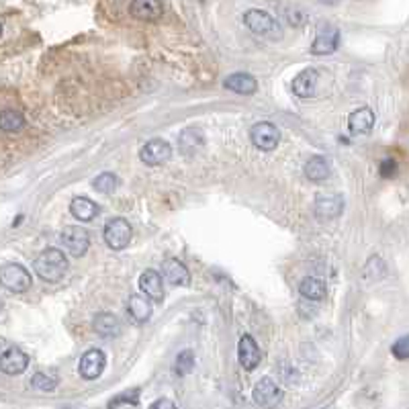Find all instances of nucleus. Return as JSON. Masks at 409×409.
Segmentation results:
<instances>
[{
    "label": "nucleus",
    "mask_w": 409,
    "mask_h": 409,
    "mask_svg": "<svg viewBox=\"0 0 409 409\" xmlns=\"http://www.w3.org/2000/svg\"><path fill=\"white\" fill-rule=\"evenodd\" d=\"M319 2H321V4H325V6H336L340 0H319Z\"/></svg>",
    "instance_id": "72a5a7b5"
},
{
    "label": "nucleus",
    "mask_w": 409,
    "mask_h": 409,
    "mask_svg": "<svg viewBox=\"0 0 409 409\" xmlns=\"http://www.w3.org/2000/svg\"><path fill=\"white\" fill-rule=\"evenodd\" d=\"M33 278L29 271L16 262H8V264H2L0 267V284L10 290V293H25L29 290Z\"/></svg>",
    "instance_id": "7ed1b4c3"
},
{
    "label": "nucleus",
    "mask_w": 409,
    "mask_h": 409,
    "mask_svg": "<svg viewBox=\"0 0 409 409\" xmlns=\"http://www.w3.org/2000/svg\"><path fill=\"white\" fill-rule=\"evenodd\" d=\"M375 125V113L369 107H360L350 113L348 117V129L352 136H364L373 129Z\"/></svg>",
    "instance_id": "dca6fc26"
},
{
    "label": "nucleus",
    "mask_w": 409,
    "mask_h": 409,
    "mask_svg": "<svg viewBox=\"0 0 409 409\" xmlns=\"http://www.w3.org/2000/svg\"><path fill=\"white\" fill-rule=\"evenodd\" d=\"M139 288L149 301H162L164 299V278L156 271H143L139 276Z\"/></svg>",
    "instance_id": "ddd939ff"
},
{
    "label": "nucleus",
    "mask_w": 409,
    "mask_h": 409,
    "mask_svg": "<svg viewBox=\"0 0 409 409\" xmlns=\"http://www.w3.org/2000/svg\"><path fill=\"white\" fill-rule=\"evenodd\" d=\"M127 311L136 323H145L151 317V301L145 295H132L127 303Z\"/></svg>",
    "instance_id": "412c9836"
},
{
    "label": "nucleus",
    "mask_w": 409,
    "mask_h": 409,
    "mask_svg": "<svg viewBox=\"0 0 409 409\" xmlns=\"http://www.w3.org/2000/svg\"><path fill=\"white\" fill-rule=\"evenodd\" d=\"M60 240H62V246L68 250V254H72V256H76V258L84 256L86 250H88V246H90V236H88V232H86L84 227H78V225H68V227L62 232Z\"/></svg>",
    "instance_id": "39448f33"
},
{
    "label": "nucleus",
    "mask_w": 409,
    "mask_h": 409,
    "mask_svg": "<svg viewBox=\"0 0 409 409\" xmlns=\"http://www.w3.org/2000/svg\"><path fill=\"white\" fill-rule=\"evenodd\" d=\"M340 45V31L334 25H319L317 37L311 45V53L315 55H330L338 49Z\"/></svg>",
    "instance_id": "0eeeda50"
},
{
    "label": "nucleus",
    "mask_w": 409,
    "mask_h": 409,
    "mask_svg": "<svg viewBox=\"0 0 409 409\" xmlns=\"http://www.w3.org/2000/svg\"><path fill=\"white\" fill-rule=\"evenodd\" d=\"M393 354H395V358H399V360H408V336H401V338L393 344Z\"/></svg>",
    "instance_id": "7c9ffc66"
},
{
    "label": "nucleus",
    "mask_w": 409,
    "mask_h": 409,
    "mask_svg": "<svg viewBox=\"0 0 409 409\" xmlns=\"http://www.w3.org/2000/svg\"><path fill=\"white\" fill-rule=\"evenodd\" d=\"M238 358H240V364L246 371H254L260 364L262 354H260V348H258V344L252 336H242L240 346H238Z\"/></svg>",
    "instance_id": "f8f14e48"
},
{
    "label": "nucleus",
    "mask_w": 409,
    "mask_h": 409,
    "mask_svg": "<svg viewBox=\"0 0 409 409\" xmlns=\"http://www.w3.org/2000/svg\"><path fill=\"white\" fill-rule=\"evenodd\" d=\"M25 125V119L18 111H12V109H6L0 113V129L6 132V134H16L21 132Z\"/></svg>",
    "instance_id": "393cba45"
},
{
    "label": "nucleus",
    "mask_w": 409,
    "mask_h": 409,
    "mask_svg": "<svg viewBox=\"0 0 409 409\" xmlns=\"http://www.w3.org/2000/svg\"><path fill=\"white\" fill-rule=\"evenodd\" d=\"M379 172H381V176H383V178H393V176L397 174V162H395V160H391V158L383 160V162H381Z\"/></svg>",
    "instance_id": "2f4dec72"
},
{
    "label": "nucleus",
    "mask_w": 409,
    "mask_h": 409,
    "mask_svg": "<svg viewBox=\"0 0 409 409\" xmlns=\"http://www.w3.org/2000/svg\"><path fill=\"white\" fill-rule=\"evenodd\" d=\"M344 211V199L340 195L332 197H317L315 201V215L319 219H336Z\"/></svg>",
    "instance_id": "f3484780"
},
{
    "label": "nucleus",
    "mask_w": 409,
    "mask_h": 409,
    "mask_svg": "<svg viewBox=\"0 0 409 409\" xmlns=\"http://www.w3.org/2000/svg\"><path fill=\"white\" fill-rule=\"evenodd\" d=\"M33 267H35V273H37V276L41 280H45V282H60L68 274V267L70 264H68V258H66V254L62 250L47 248V250H43L35 258Z\"/></svg>",
    "instance_id": "f257e3e1"
},
{
    "label": "nucleus",
    "mask_w": 409,
    "mask_h": 409,
    "mask_svg": "<svg viewBox=\"0 0 409 409\" xmlns=\"http://www.w3.org/2000/svg\"><path fill=\"white\" fill-rule=\"evenodd\" d=\"M139 404V389H132V391H125L117 397H113L109 401V409L121 408V406H137Z\"/></svg>",
    "instance_id": "c756f323"
},
{
    "label": "nucleus",
    "mask_w": 409,
    "mask_h": 409,
    "mask_svg": "<svg viewBox=\"0 0 409 409\" xmlns=\"http://www.w3.org/2000/svg\"><path fill=\"white\" fill-rule=\"evenodd\" d=\"M117 184H119V178L111 172H103L92 180V188L97 193H103V195H111L117 188Z\"/></svg>",
    "instance_id": "a878e982"
},
{
    "label": "nucleus",
    "mask_w": 409,
    "mask_h": 409,
    "mask_svg": "<svg viewBox=\"0 0 409 409\" xmlns=\"http://www.w3.org/2000/svg\"><path fill=\"white\" fill-rule=\"evenodd\" d=\"M252 397H254L256 406H260V408L264 409H273L282 401V391H280V387L274 383L273 379L267 377V379H260L256 383Z\"/></svg>",
    "instance_id": "6e6552de"
},
{
    "label": "nucleus",
    "mask_w": 409,
    "mask_h": 409,
    "mask_svg": "<svg viewBox=\"0 0 409 409\" xmlns=\"http://www.w3.org/2000/svg\"><path fill=\"white\" fill-rule=\"evenodd\" d=\"M92 327H95V332L101 338H115L121 332V323H119V319L113 313H101V315H97L95 321H92Z\"/></svg>",
    "instance_id": "5701e85b"
},
{
    "label": "nucleus",
    "mask_w": 409,
    "mask_h": 409,
    "mask_svg": "<svg viewBox=\"0 0 409 409\" xmlns=\"http://www.w3.org/2000/svg\"><path fill=\"white\" fill-rule=\"evenodd\" d=\"M162 278H166L170 284H174V286H186L188 282H190V273H188V269L180 262V260H176V258H168V260H164V264H162V274H160Z\"/></svg>",
    "instance_id": "2eb2a0df"
},
{
    "label": "nucleus",
    "mask_w": 409,
    "mask_h": 409,
    "mask_svg": "<svg viewBox=\"0 0 409 409\" xmlns=\"http://www.w3.org/2000/svg\"><path fill=\"white\" fill-rule=\"evenodd\" d=\"M250 139H252V143H254L258 149H262V151H273L274 147L278 145V141H280V134H278V129L274 127L273 123L262 121V123H256V125L252 127Z\"/></svg>",
    "instance_id": "1a4fd4ad"
},
{
    "label": "nucleus",
    "mask_w": 409,
    "mask_h": 409,
    "mask_svg": "<svg viewBox=\"0 0 409 409\" xmlns=\"http://www.w3.org/2000/svg\"><path fill=\"white\" fill-rule=\"evenodd\" d=\"M305 176L311 182H323L330 176V164H327V160L321 158V156L309 158L307 164H305Z\"/></svg>",
    "instance_id": "b1692460"
},
{
    "label": "nucleus",
    "mask_w": 409,
    "mask_h": 409,
    "mask_svg": "<svg viewBox=\"0 0 409 409\" xmlns=\"http://www.w3.org/2000/svg\"><path fill=\"white\" fill-rule=\"evenodd\" d=\"M193 369H195V354H193L190 350H182V352L176 356V364H174L176 375L184 377V375H188Z\"/></svg>",
    "instance_id": "cd10ccee"
},
{
    "label": "nucleus",
    "mask_w": 409,
    "mask_h": 409,
    "mask_svg": "<svg viewBox=\"0 0 409 409\" xmlns=\"http://www.w3.org/2000/svg\"><path fill=\"white\" fill-rule=\"evenodd\" d=\"M0 35H2V23H0Z\"/></svg>",
    "instance_id": "f704fd0d"
},
{
    "label": "nucleus",
    "mask_w": 409,
    "mask_h": 409,
    "mask_svg": "<svg viewBox=\"0 0 409 409\" xmlns=\"http://www.w3.org/2000/svg\"><path fill=\"white\" fill-rule=\"evenodd\" d=\"M132 236H134V227L123 217L111 219L105 225V242L111 250H125L132 242Z\"/></svg>",
    "instance_id": "20e7f679"
},
{
    "label": "nucleus",
    "mask_w": 409,
    "mask_h": 409,
    "mask_svg": "<svg viewBox=\"0 0 409 409\" xmlns=\"http://www.w3.org/2000/svg\"><path fill=\"white\" fill-rule=\"evenodd\" d=\"M99 205L95 203V201H90V199H86V197H76V199H72V203H70V213H72V217H76L78 221H92L97 215H99Z\"/></svg>",
    "instance_id": "aec40b11"
},
{
    "label": "nucleus",
    "mask_w": 409,
    "mask_h": 409,
    "mask_svg": "<svg viewBox=\"0 0 409 409\" xmlns=\"http://www.w3.org/2000/svg\"><path fill=\"white\" fill-rule=\"evenodd\" d=\"M299 293H301L305 299H309V301H323L325 295H327V286H325V282H323L321 278H317V276H307V278L301 280Z\"/></svg>",
    "instance_id": "4be33fe9"
},
{
    "label": "nucleus",
    "mask_w": 409,
    "mask_h": 409,
    "mask_svg": "<svg viewBox=\"0 0 409 409\" xmlns=\"http://www.w3.org/2000/svg\"><path fill=\"white\" fill-rule=\"evenodd\" d=\"M223 86L232 92H238V95H254L256 88H258V82L248 72H236V74L225 78Z\"/></svg>",
    "instance_id": "a211bd4d"
},
{
    "label": "nucleus",
    "mask_w": 409,
    "mask_h": 409,
    "mask_svg": "<svg viewBox=\"0 0 409 409\" xmlns=\"http://www.w3.org/2000/svg\"><path fill=\"white\" fill-rule=\"evenodd\" d=\"M149 409H176V406L170 399H158L149 406Z\"/></svg>",
    "instance_id": "473e14b6"
},
{
    "label": "nucleus",
    "mask_w": 409,
    "mask_h": 409,
    "mask_svg": "<svg viewBox=\"0 0 409 409\" xmlns=\"http://www.w3.org/2000/svg\"><path fill=\"white\" fill-rule=\"evenodd\" d=\"M244 23L248 25V29L260 37H267V39H273L278 41L282 37V29L278 25V21L274 18L273 14L260 10V8H252L244 14Z\"/></svg>",
    "instance_id": "f03ea898"
},
{
    "label": "nucleus",
    "mask_w": 409,
    "mask_h": 409,
    "mask_svg": "<svg viewBox=\"0 0 409 409\" xmlns=\"http://www.w3.org/2000/svg\"><path fill=\"white\" fill-rule=\"evenodd\" d=\"M129 12L139 21H158L164 12V6L160 0H134Z\"/></svg>",
    "instance_id": "6ab92c4d"
},
{
    "label": "nucleus",
    "mask_w": 409,
    "mask_h": 409,
    "mask_svg": "<svg viewBox=\"0 0 409 409\" xmlns=\"http://www.w3.org/2000/svg\"><path fill=\"white\" fill-rule=\"evenodd\" d=\"M317 80H319L317 70L315 68H307V70H303L301 74L295 76V80H293V92L297 97H301V99H309L317 90Z\"/></svg>",
    "instance_id": "4468645a"
},
{
    "label": "nucleus",
    "mask_w": 409,
    "mask_h": 409,
    "mask_svg": "<svg viewBox=\"0 0 409 409\" xmlns=\"http://www.w3.org/2000/svg\"><path fill=\"white\" fill-rule=\"evenodd\" d=\"M105 354L101 350H88L82 358H80V377L86 379V381H95L103 375L105 371Z\"/></svg>",
    "instance_id": "9d476101"
},
{
    "label": "nucleus",
    "mask_w": 409,
    "mask_h": 409,
    "mask_svg": "<svg viewBox=\"0 0 409 409\" xmlns=\"http://www.w3.org/2000/svg\"><path fill=\"white\" fill-rule=\"evenodd\" d=\"M29 367V356L21 348H8L0 354V371L4 375H21Z\"/></svg>",
    "instance_id": "9b49d317"
},
{
    "label": "nucleus",
    "mask_w": 409,
    "mask_h": 409,
    "mask_svg": "<svg viewBox=\"0 0 409 409\" xmlns=\"http://www.w3.org/2000/svg\"><path fill=\"white\" fill-rule=\"evenodd\" d=\"M139 158L145 166H162L172 158V145L166 139H149L141 149H139Z\"/></svg>",
    "instance_id": "423d86ee"
},
{
    "label": "nucleus",
    "mask_w": 409,
    "mask_h": 409,
    "mask_svg": "<svg viewBox=\"0 0 409 409\" xmlns=\"http://www.w3.org/2000/svg\"><path fill=\"white\" fill-rule=\"evenodd\" d=\"M178 143H180V149H182V151L193 153V151L203 143L201 132H197V129H186V132H182V134H180V139H178Z\"/></svg>",
    "instance_id": "bb28decb"
},
{
    "label": "nucleus",
    "mask_w": 409,
    "mask_h": 409,
    "mask_svg": "<svg viewBox=\"0 0 409 409\" xmlns=\"http://www.w3.org/2000/svg\"><path fill=\"white\" fill-rule=\"evenodd\" d=\"M31 385L39 391H53L58 387V379L47 373H37V375H33Z\"/></svg>",
    "instance_id": "c85d7f7f"
}]
</instances>
